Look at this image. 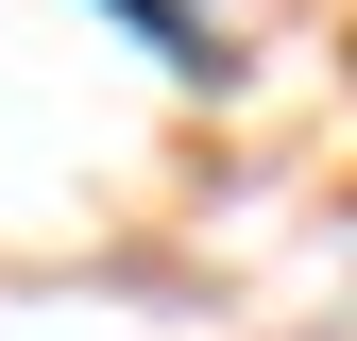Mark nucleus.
<instances>
[{
    "instance_id": "nucleus-1",
    "label": "nucleus",
    "mask_w": 357,
    "mask_h": 341,
    "mask_svg": "<svg viewBox=\"0 0 357 341\" xmlns=\"http://www.w3.org/2000/svg\"><path fill=\"white\" fill-rule=\"evenodd\" d=\"M119 17H137V34H153V52H170V68H221V34L188 17V0H119Z\"/></svg>"
}]
</instances>
